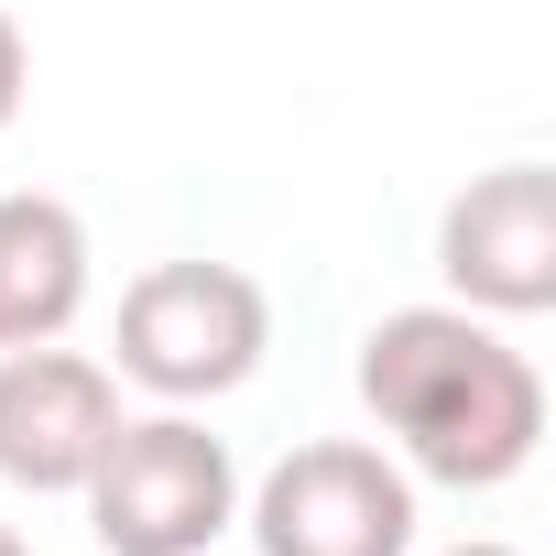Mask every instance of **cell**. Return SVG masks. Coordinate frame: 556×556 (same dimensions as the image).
I'll return each instance as SVG.
<instances>
[{"label": "cell", "instance_id": "6da1fadb", "mask_svg": "<svg viewBox=\"0 0 556 556\" xmlns=\"http://www.w3.org/2000/svg\"><path fill=\"white\" fill-rule=\"evenodd\" d=\"M361 404L415 458V480H447V491H502L545 437L534 361L458 306H393L361 339Z\"/></svg>", "mask_w": 556, "mask_h": 556}, {"label": "cell", "instance_id": "7a4b0ae2", "mask_svg": "<svg viewBox=\"0 0 556 556\" xmlns=\"http://www.w3.org/2000/svg\"><path fill=\"white\" fill-rule=\"evenodd\" d=\"M273 350V306L240 262H153L121 295V371L142 393H164V415L240 393Z\"/></svg>", "mask_w": 556, "mask_h": 556}, {"label": "cell", "instance_id": "3957f363", "mask_svg": "<svg viewBox=\"0 0 556 556\" xmlns=\"http://www.w3.org/2000/svg\"><path fill=\"white\" fill-rule=\"evenodd\" d=\"M77 502L110 556H207L240 523V469H229V437H207L197 415H121Z\"/></svg>", "mask_w": 556, "mask_h": 556}, {"label": "cell", "instance_id": "277c9868", "mask_svg": "<svg viewBox=\"0 0 556 556\" xmlns=\"http://www.w3.org/2000/svg\"><path fill=\"white\" fill-rule=\"evenodd\" d=\"M251 545L262 556H404L415 545V480L361 437H317V447L262 469Z\"/></svg>", "mask_w": 556, "mask_h": 556}, {"label": "cell", "instance_id": "5b68a950", "mask_svg": "<svg viewBox=\"0 0 556 556\" xmlns=\"http://www.w3.org/2000/svg\"><path fill=\"white\" fill-rule=\"evenodd\" d=\"M437 273L458 317H545L556 306V175L545 164H491L447 197L437 218Z\"/></svg>", "mask_w": 556, "mask_h": 556}, {"label": "cell", "instance_id": "8992f818", "mask_svg": "<svg viewBox=\"0 0 556 556\" xmlns=\"http://www.w3.org/2000/svg\"><path fill=\"white\" fill-rule=\"evenodd\" d=\"M121 437V382L88 350H12L0 361V480L12 491H88Z\"/></svg>", "mask_w": 556, "mask_h": 556}, {"label": "cell", "instance_id": "52a82bcc", "mask_svg": "<svg viewBox=\"0 0 556 556\" xmlns=\"http://www.w3.org/2000/svg\"><path fill=\"white\" fill-rule=\"evenodd\" d=\"M88 306V218L66 197H0V361L55 350Z\"/></svg>", "mask_w": 556, "mask_h": 556}, {"label": "cell", "instance_id": "ba28073f", "mask_svg": "<svg viewBox=\"0 0 556 556\" xmlns=\"http://www.w3.org/2000/svg\"><path fill=\"white\" fill-rule=\"evenodd\" d=\"M12 110H23V23L0 12V131H12Z\"/></svg>", "mask_w": 556, "mask_h": 556}, {"label": "cell", "instance_id": "9c48e42d", "mask_svg": "<svg viewBox=\"0 0 556 556\" xmlns=\"http://www.w3.org/2000/svg\"><path fill=\"white\" fill-rule=\"evenodd\" d=\"M0 556H34V545H23V534H12V523H0Z\"/></svg>", "mask_w": 556, "mask_h": 556}, {"label": "cell", "instance_id": "30bf717a", "mask_svg": "<svg viewBox=\"0 0 556 556\" xmlns=\"http://www.w3.org/2000/svg\"><path fill=\"white\" fill-rule=\"evenodd\" d=\"M447 556H513V545H447Z\"/></svg>", "mask_w": 556, "mask_h": 556}]
</instances>
